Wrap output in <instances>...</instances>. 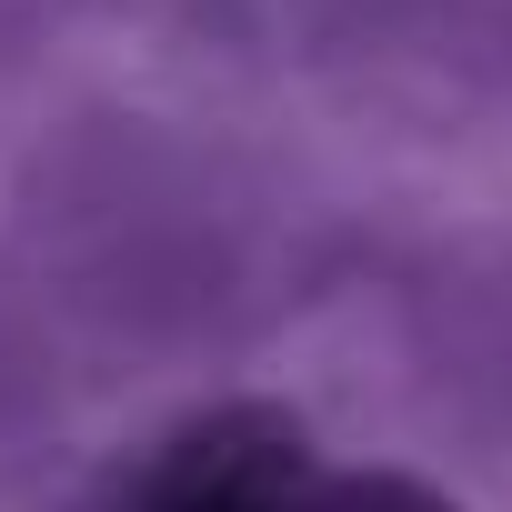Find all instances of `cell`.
Masks as SVG:
<instances>
[{
    "label": "cell",
    "instance_id": "cell-2",
    "mask_svg": "<svg viewBox=\"0 0 512 512\" xmlns=\"http://www.w3.org/2000/svg\"><path fill=\"white\" fill-rule=\"evenodd\" d=\"M302 512H452L432 482H402V472H352V482H312Z\"/></svg>",
    "mask_w": 512,
    "mask_h": 512
},
{
    "label": "cell",
    "instance_id": "cell-1",
    "mask_svg": "<svg viewBox=\"0 0 512 512\" xmlns=\"http://www.w3.org/2000/svg\"><path fill=\"white\" fill-rule=\"evenodd\" d=\"M302 492H312V432L272 402H231L151 452L131 512H302Z\"/></svg>",
    "mask_w": 512,
    "mask_h": 512
}]
</instances>
